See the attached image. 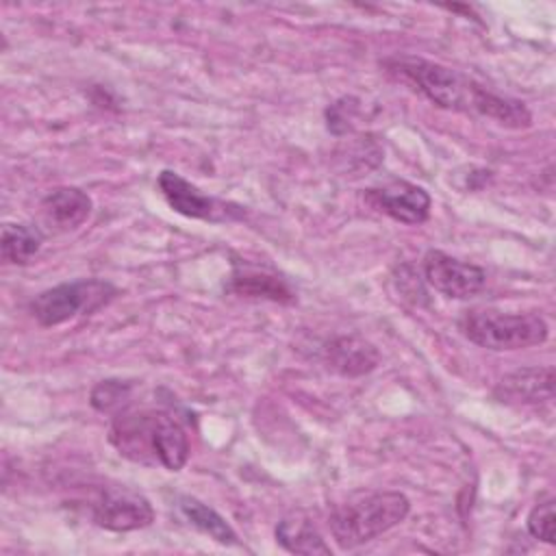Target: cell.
Wrapping results in <instances>:
<instances>
[{
	"instance_id": "1",
	"label": "cell",
	"mask_w": 556,
	"mask_h": 556,
	"mask_svg": "<svg viewBox=\"0 0 556 556\" xmlns=\"http://www.w3.org/2000/svg\"><path fill=\"white\" fill-rule=\"evenodd\" d=\"M384 67L441 109L478 113L506 128H528L532 113L521 100L497 96L469 76L419 56H391Z\"/></svg>"
},
{
	"instance_id": "2",
	"label": "cell",
	"mask_w": 556,
	"mask_h": 556,
	"mask_svg": "<svg viewBox=\"0 0 556 556\" xmlns=\"http://www.w3.org/2000/svg\"><path fill=\"white\" fill-rule=\"evenodd\" d=\"M111 443L130 460L159 463L167 471H178L189 458V439L176 417L161 410L119 413L113 419Z\"/></svg>"
},
{
	"instance_id": "3",
	"label": "cell",
	"mask_w": 556,
	"mask_h": 556,
	"mask_svg": "<svg viewBox=\"0 0 556 556\" xmlns=\"http://www.w3.org/2000/svg\"><path fill=\"white\" fill-rule=\"evenodd\" d=\"M410 502L400 491H356L328 515V528L341 549H354L406 519Z\"/></svg>"
},
{
	"instance_id": "4",
	"label": "cell",
	"mask_w": 556,
	"mask_h": 556,
	"mask_svg": "<svg viewBox=\"0 0 556 556\" xmlns=\"http://www.w3.org/2000/svg\"><path fill=\"white\" fill-rule=\"evenodd\" d=\"M458 328L471 343L493 352L532 348L549 334L547 321L536 313H502L495 308L465 311Z\"/></svg>"
},
{
	"instance_id": "5",
	"label": "cell",
	"mask_w": 556,
	"mask_h": 556,
	"mask_svg": "<svg viewBox=\"0 0 556 556\" xmlns=\"http://www.w3.org/2000/svg\"><path fill=\"white\" fill-rule=\"evenodd\" d=\"M117 295V287L102 278H80L41 291L28 304L39 326L52 328L78 315H91Z\"/></svg>"
},
{
	"instance_id": "6",
	"label": "cell",
	"mask_w": 556,
	"mask_h": 556,
	"mask_svg": "<svg viewBox=\"0 0 556 556\" xmlns=\"http://www.w3.org/2000/svg\"><path fill=\"white\" fill-rule=\"evenodd\" d=\"M96 526L111 532L141 530L154 521L148 497L128 486H104L89 504Z\"/></svg>"
},
{
	"instance_id": "7",
	"label": "cell",
	"mask_w": 556,
	"mask_h": 556,
	"mask_svg": "<svg viewBox=\"0 0 556 556\" xmlns=\"http://www.w3.org/2000/svg\"><path fill=\"white\" fill-rule=\"evenodd\" d=\"M159 189L167 200V204L185 217L204 219V222H228V219L241 217L239 206L202 193L195 185L185 180L178 172L163 169L159 174Z\"/></svg>"
},
{
	"instance_id": "8",
	"label": "cell",
	"mask_w": 556,
	"mask_h": 556,
	"mask_svg": "<svg viewBox=\"0 0 556 556\" xmlns=\"http://www.w3.org/2000/svg\"><path fill=\"white\" fill-rule=\"evenodd\" d=\"M424 278L441 295L465 300L476 295L484 287L486 271L473 263L458 261L441 250H430L424 256Z\"/></svg>"
},
{
	"instance_id": "9",
	"label": "cell",
	"mask_w": 556,
	"mask_h": 556,
	"mask_svg": "<svg viewBox=\"0 0 556 556\" xmlns=\"http://www.w3.org/2000/svg\"><path fill=\"white\" fill-rule=\"evenodd\" d=\"M365 202L378 213H384L391 219L408 226L424 224L430 215V204H432L424 187H417L406 180H389L380 187L367 189Z\"/></svg>"
},
{
	"instance_id": "10",
	"label": "cell",
	"mask_w": 556,
	"mask_h": 556,
	"mask_svg": "<svg viewBox=\"0 0 556 556\" xmlns=\"http://www.w3.org/2000/svg\"><path fill=\"white\" fill-rule=\"evenodd\" d=\"M324 363L339 376L358 378L378 367L380 352L358 334H341L324 345Z\"/></svg>"
},
{
	"instance_id": "11",
	"label": "cell",
	"mask_w": 556,
	"mask_h": 556,
	"mask_svg": "<svg viewBox=\"0 0 556 556\" xmlns=\"http://www.w3.org/2000/svg\"><path fill=\"white\" fill-rule=\"evenodd\" d=\"M493 395L506 404H539L554 397V367H523L504 376Z\"/></svg>"
},
{
	"instance_id": "12",
	"label": "cell",
	"mask_w": 556,
	"mask_h": 556,
	"mask_svg": "<svg viewBox=\"0 0 556 556\" xmlns=\"http://www.w3.org/2000/svg\"><path fill=\"white\" fill-rule=\"evenodd\" d=\"M41 219L56 232L78 228L91 213V198L78 187H56L39 204Z\"/></svg>"
},
{
	"instance_id": "13",
	"label": "cell",
	"mask_w": 556,
	"mask_h": 556,
	"mask_svg": "<svg viewBox=\"0 0 556 556\" xmlns=\"http://www.w3.org/2000/svg\"><path fill=\"white\" fill-rule=\"evenodd\" d=\"M228 289L248 298H269L274 302H287V304L295 302L293 291L282 278L274 274H265L254 267H241V269L237 267Z\"/></svg>"
},
{
	"instance_id": "14",
	"label": "cell",
	"mask_w": 556,
	"mask_h": 556,
	"mask_svg": "<svg viewBox=\"0 0 556 556\" xmlns=\"http://www.w3.org/2000/svg\"><path fill=\"white\" fill-rule=\"evenodd\" d=\"M276 541L291 554H330V547L315 530V526L300 515H291L278 521Z\"/></svg>"
},
{
	"instance_id": "15",
	"label": "cell",
	"mask_w": 556,
	"mask_h": 556,
	"mask_svg": "<svg viewBox=\"0 0 556 556\" xmlns=\"http://www.w3.org/2000/svg\"><path fill=\"white\" fill-rule=\"evenodd\" d=\"M180 510H182V515L187 517V521L193 528H198L200 532L208 534L217 543H224V545L239 543V536L232 530V526L215 508L206 506L204 502L185 495V497H180Z\"/></svg>"
},
{
	"instance_id": "16",
	"label": "cell",
	"mask_w": 556,
	"mask_h": 556,
	"mask_svg": "<svg viewBox=\"0 0 556 556\" xmlns=\"http://www.w3.org/2000/svg\"><path fill=\"white\" fill-rule=\"evenodd\" d=\"M43 235L35 226L26 224H4L2 226V239L0 250L2 258L13 265H26L41 248Z\"/></svg>"
},
{
	"instance_id": "17",
	"label": "cell",
	"mask_w": 556,
	"mask_h": 556,
	"mask_svg": "<svg viewBox=\"0 0 556 556\" xmlns=\"http://www.w3.org/2000/svg\"><path fill=\"white\" fill-rule=\"evenodd\" d=\"M132 384L130 382H122V380H100L89 395V402L96 410L100 413H113L119 410L128 397H130Z\"/></svg>"
},
{
	"instance_id": "18",
	"label": "cell",
	"mask_w": 556,
	"mask_h": 556,
	"mask_svg": "<svg viewBox=\"0 0 556 556\" xmlns=\"http://www.w3.org/2000/svg\"><path fill=\"white\" fill-rule=\"evenodd\" d=\"M528 532L543 541V543H554V500H545V502H539L530 515H528Z\"/></svg>"
},
{
	"instance_id": "19",
	"label": "cell",
	"mask_w": 556,
	"mask_h": 556,
	"mask_svg": "<svg viewBox=\"0 0 556 556\" xmlns=\"http://www.w3.org/2000/svg\"><path fill=\"white\" fill-rule=\"evenodd\" d=\"M358 111V100L356 98H341L334 104H330L326 109V122H328V130L334 135H343L348 130H352V119Z\"/></svg>"
}]
</instances>
